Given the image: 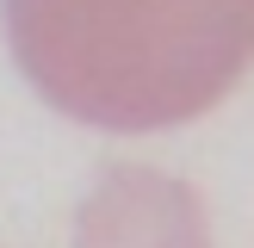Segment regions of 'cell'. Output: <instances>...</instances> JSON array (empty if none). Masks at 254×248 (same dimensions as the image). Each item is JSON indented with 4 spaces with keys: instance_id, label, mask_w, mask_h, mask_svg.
I'll list each match as a JSON object with an SVG mask.
<instances>
[{
    "instance_id": "6da1fadb",
    "label": "cell",
    "mask_w": 254,
    "mask_h": 248,
    "mask_svg": "<svg viewBox=\"0 0 254 248\" xmlns=\"http://www.w3.org/2000/svg\"><path fill=\"white\" fill-rule=\"evenodd\" d=\"M0 19L25 81L99 130L186 124L254 62V0H0Z\"/></svg>"
}]
</instances>
